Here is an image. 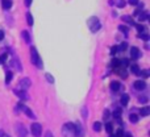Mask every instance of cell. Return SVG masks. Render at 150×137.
Here are the masks:
<instances>
[{
  "label": "cell",
  "instance_id": "6da1fadb",
  "mask_svg": "<svg viewBox=\"0 0 150 137\" xmlns=\"http://www.w3.org/2000/svg\"><path fill=\"white\" fill-rule=\"evenodd\" d=\"M87 25L90 26V31L92 32V33H96V32L100 31V28H101L100 21H99V18H98V17H95V16H92L91 18H88Z\"/></svg>",
  "mask_w": 150,
  "mask_h": 137
},
{
  "label": "cell",
  "instance_id": "7a4b0ae2",
  "mask_svg": "<svg viewBox=\"0 0 150 137\" xmlns=\"http://www.w3.org/2000/svg\"><path fill=\"white\" fill-rule=\"evenodd\" d=\"M30 57H32V63L34 66H37L38 69H42V61L38 55V52L34 46H30Z\"/></svg>",
  "mask_w": 150,
  "mask_h": 137
},
{
  "label": "cell",
  "instance_id": "3957f363",
  "mask_svg": "<svg viewBox=\"0 0 150 137\" xmlns=\"http://www.w3.org/2000/svg\"><path fill=\"white\" fill-rule=\"evenodd\" d=\"M62 135L65 137H73L75 136V125L74 123H66L62 127Z\"/></svg>",
  "mask_w": 150,
  "mask_h": 137
},
{
  "label": "cell",
  "instance_id": "277c9868",
  "mask_svg": "<svg viewBox=\"0 0 150 137\" xmlns=\"http://www.w3.org/2000/svg\"><path fill=\"white\" fill-rule=\"evenodd\" d=\"M30 132L34 137H41V135H42L41 124H38V123H33V124L30 125Z\"/></svg>",
  "mask_w": 150,
  "mask_h": 137
},
{
  "label": "cell",
  "instance_id": "5b68a950",
  "mask_svg": "<svg viewBox=\"0 0 150 137\" xmlns=\"http://www.w3.org/2000/svg\"><path fill=\"white\" fill-rule=\"evenodd\" d=\"M17 108H20L21 111H23L24 114H25L26 116L29 117V119H36V115H34L33 112H32V109L29 108V107H26L25 104H23V103H18V104H17Z\"/></svg>",
  "mask_w": 150,
  "mask_h": 137
},
{
  "label": "cell",
  "instance_id": "8992f818",
  "mask_svg": "<svg viewBox=\"0 0 150 137\" xmlns=\"http://www.w3.org/2000/svg\"><path fill=\"white\" fill-rule=\"evenodd\" d=\"M16 135L17 137H28V131L24 127V124H21V123L16 124Z\"/></svg>",
  "mask_w": 150,
  "mask_h": 137
},
{
  "label": "cell",
  "instance_id": "52a82bcc",
  "mask_svg": "<svg viewBox=\"0 0 150 137\" xmlns=\"http://www.w3.org/2000/svg\"><path fill=\"white\" fill-rule=\"evenodd\" d=\"M30 86H32V82H30V79H29V78H21L20 82H18V87H20V90L26 91L29 87H30Z\"/></svg>",
  "mask_w": 150,
  "mask_h": 137
},
{
  "label": "cell",
  "instance_id": "ba28073f",
  "mask_svg": "<svg viewBox=\"0 0 150 137\" xmlns=\"http://www.w3.org/2000/svg\"><path fill=\"white\" fill-rule=\"evenodd\" d=\"M13 92H15L16 95H17L18 98L21 99V100H28V99H29V95L26 94V91H24V90H20V88H15V90H13Z\"/></svg>",
  "mask_w": 150,
  "mask_h": 137
},
{
  "label": "cell",
  "instance_id": "9c48e42d",
  "mask_svg": "<svg viewBox=\"0 0 150 137\" xmlns=\"http://www.w3.org/2000/svg\"><path fill=\"white\" fill-rule=\"evenodd\" d=\"M130 57H132L133 60H138V58L141 57V52H140V49H138V48H136V46L130 48Z\"/></svg>",
  "mask_w": 150,
  "mask_h": 137
},
{
  "label": "cell",
  "instance_id": "30bf717a",
  "mask_svg": "<svg viewBox=\"0 0 150 137\" xmlns=\"http://www.w3.org/2000/svg\"><path fill=\"white\" fill-rule=\"evenodd\" d=\"M133 86H134V88L136 90H138V91H142V90H145L146 88L145 80H136V82L133 83Z\"/></svg>",
  "mask_w": 150,
  "mask_h": 137
},
{
  "label": "cell",
  "instance_id": "8fae6325",
  "mask_svg": "<svg viewBox=\"0 0 150 137\" xmlns=\"http://www.w3.org/2000/svg\"><path fill=\"white\" fill-rule=\"evenodd\" d=\"M11 66H12V67H16L17 71H21V70H23V66H21L18 58H12V61H11Z\"/></svg>",
  "mask_w": 150,
  "mask_h": 137
},
{
  "label": "cell",
  "instance_id": "7c38bea8",
  "mask_svg": "<svg viewBox=\"0 0 150 137\" xmlns=\"http://www.w3.org/2000/svg\"><path fill=\"white\" fill-rule=\"evenodd\" d=\"M120 88H121V84H120L117 80H113V82H111V90L113 91V92H117Z\"/></svg>",
  "mask_w": 150,
  "mask_h": 137
},
{
  "label": "cell",
  "instance_id": "4fadbf2b",
  "mask_svg": "<svg viewBox=\"0 0 150 137\" xmlns=\"http://www.w3.org/2000/svg\"><path fill=\"white\" fill-rule=\"evenodd\" d=\"M1 7L4 9H11L12 7V0H1Z\"/></svg>",
  "mask_w": 150,
  "mask_h": 137
},
{
  "label": "cell",
  "instance_id": "5bb4252c",
  "mask_svg": "<svg viewBox=\"0 0 150 137\" xmlns=\"http://www.w3.org/2000/svg\"><path fill=\"white\" fill-rule=\"evenodd\" d=\"M121 18L125 21V23H128V24H130V25H136V23L133 21V18L130 17V16H128V15H124V16H121Z\"/></svg>",
  "mask_w": 150,
  "mask_h": 137
},
{
  "label": "cell",
  "instance_id": "9a60e30c",
  "mask_svg": "<svg viewBox=\"0 0 150 137\" xmlns=\"http://www.w3.org/2000/svg\"><path fill=\"white\" fill-rule=\"evenodd\" d=\"M21 37H23V40H24L25 42H28V44L30 42V34H29L28 31H24L23 33H21Z\"/></svg>",
  "mask_w": 150,
  "mask_h": 137
},
{
  "label": "cell",
  "instance_id": "2e32d148",
  "mask_svg": "<svg viewBox=\"0 0 150 137\" xmlns=\"http://www.w3.org/2000/svg\"><path fill=\"white\" fill-rule=\"evenodd\" d=\"M129 103V95L128 94H122L121 95V104L122 106H128Z\"/></svg>",
  "mask_w": 150,
  "mask_h": 137
},
{
  "label": "cell",
  "instance_id": "e0dca14e",
  "mask_svg": "<svg viewBox=\"0 0 150 137\" xmlns=\"http://www.w3.org/2000/svg\"><path fill=\"white\" fill-rule=\"evenodd\" d=\"M150 114V108L149 107H142V108L140 109V115L141 116H148Z\"/></svg>",
  "mask_w": 150,
  "mask_h": 137
},
{
  "label": "cell",
  "instance_id": "ac0fdd59",
  "mask_svg": "<svg viewBox=\"0 0 150 137\" xmlns=\"http://www.w3.org/2000/svg\"><path fill=\"white\" fill-rule=\"evenodd\" d=\"M149 18V13L148 12H140V16H138V20L140 21H145Z\"/></svg>",
  "mask_w": 150,
  "mask_h": 137
},
{
  "label": "cell",
  "instance_id": "d6986e66",
  "mask_svg": "<svg viewBox=\"0 0 150 137\" xmlns=\"http://www.w3.org/2000/svg\"><path fill=\"white\" fill-rule=\"evenodd\" d=\"M130 70H132V72H133V74H136V75H140V71H141V70H140V67H138L137 65H134V63H133V65L130 66Z\"/></svg>",
  "mask_w": 150,
  "mask_h": 137
},
{
  "label": "cell",
  "instance_id": "ffe728a7",
  "mask_svg": "<svg viewBox=\"0 0 150 137\" xmlns=\"http://www.w3.org/2000/svg\"><path fill=\"white\" fill-rule=\"evenodd\" d=\"M13 78V72L12 71H7V74H5V83H11V80H12Z\"/></svg>",
  "mask_w": 150,
  "mask_h": 137
},
{
  "label": "cell",
  "instance_id": "44dd1931",
  "mask_svg": "<svg viewBox=\"0 0 150 137\" xmlns=\"http://www.w3.org/2000/svg\"><path fill=\"white\" fill-rule=\"evenodd\" d=\"M26 23H28L29 26L33 25V16H32V13H26Z\"/></svg>",
  "mask_w": 150,
  "mask_h": 137
},
{
  "label": "cell",
  "instance_id": "7402d4cb",
  "mask_svg": "<svg viewBox=\"0 0 150 137\" xmlns=\"http://www.w3.org/2000/svg\"><path fill=\"white\" fill-rule=\"evenodd\" d=\"M121 114H122V109L121 108H116L113 111V117L115 119H119V117L121 116Z\"/></svg>",
  "mask_w": 150,
  "mask_h": 137
},
{
  "label": "cell",
  "instance_id": "603a6c76",
  "mask_svg": "<svg viewBox=\"0 0 150 137\" xmlns=\"http://www.w3.org/2000/svg\"><path fill=\"white\" fill-rule=\"evenodd\" d=\"M129 120L133 123V124H136V123L138 121V115H136V114H130V115H129Z\"/></svg>",
  "mask_w": 150,
  "mask_h": 137
},
{
  "label": "cell",
  "instance_id": "cb8c5ba5",
  "mask_svg": "<svg viewBox=\"0 0 150 137\" xmlns=\"http://www.w3.org/2000/svg\"><path fill=\"white\" fill-rule=\"evenodd\" d=\"M93 131H95V132H100L101 131V123L100 121L93 123Z\"/></svg>",
  "mask_w": 150,
  "mask_h": 137
},
{
  "label": "cell",
  "instance_id": "d4e9b609",
  "mask_svg": "<svg viewBox=\"0 0 150 137\" xmlns=\"http://www.w3.org/2000/svg\"><path fill=\"white\" fill-rule=\"evenodd\" d=\"M105 131L109 133V135H112V132H113V125H112L111 123H107L105 124Z\"/></svg>",
  "mask_w": 150,
  "mask_h": 137
},
{
  "label": "cell",
  "instance_id": "484cf974",
  "mask_svg": "<svg viewBox=\"0 0 150 137\" xmlns=\"http://www.w3.org/2000/svg\"><path fill=\"white\" fill-rule=\"evenodd\" d=\"M7 58H8V54H7V53H3V54L0 55V65L7 62Z\"/></svg>",
  "mask_w": 150,
  "mask_h": 137
},
{
  "label": "cell",
  "instance_id": "4316f807",
  "mask_svg": "<svg viewBox=\"0 0 150 137\" xmlns=\"http://www.w3.org/2000/svg\"><path fill=\"white\" fill-rule=\"evenodd\" d=\"M138 37H140L141 40H144V41H148V40H149V34H148V33H145V32L140 33V34H138Z\"/></svg>",
  "mask_w": 150,
  "mask_h": 137
},
{
  "label": "cell",
  "instance_id": "83f0119b",
  "mask_svg": "<svg viewBox=\"0 0 150 137\" xmlns=\"http://www.w3.org/2000/svg\"><path fill=\"white\" fill-rule=\"evenodd\" d=\"M112 66H113L115 69L120 67V60L119 58H113V61H112Z\"/></svg>",
  "mask_w": 150,
  "mask_h": 137
},
{
  "label": "cell",
  "instance_id": "f1b7e54d",
  "mask_svg": "<svg viewBox=\"0 0 150 137\" xmlns=\"http://www.w3.org/2000/svg\"><path fill=\"white\" fill-rule=\"evenodd\" d=\"M45 78L47 79V82H49V83H54V78H53V75H52V74L46 72V74H45Z\"/></svg>",
  "mask_w": 150,
  "mask_h": 137
},
{
  "label": "cell",
  "instance_id": "f546056e",
  "mask_svg": "<svg viewBox=\"0 0 150 137\" xmlns=\"http://www.w3.org/2000/svg\"><path fill=\"white\" fill-rule=\"evenodd\" d=\"M125 4H127V3H125V0H116V5L119 8H124Z\"/></svg>",
  "mask_w": 150,
  "mask_h": 137
},
{
  "label": "cell",
  "instance_id": "4dcf8cb0",
  "mask_svg": "<svg viewBox=\"0 0 150 137\" xmlns=\"http://www.w3.org/2000/svg\"><path fill=\"white\" fill-rule=\"evenodd\" d=\"M119 29L125 34V36H128V28H127L125 25H120V26H119Z\"/></svg>",
  "mask_w": 150,
  "mask_h": 137
},
{
  "label": "cell",
  "instance_id": "1f68e13d",
  "mask_svg": "<svg viewBox=\"0 0 150 137\" xmlns=\"http://www.w3.org/2000/svg\"><path fill=\"white\" fill-rule=\"evenodd\" d=\"M136 29L138 31V33H142L144 31H145V28H144V25H140V24H136Z\"/></svg>",
  "mask_w": 150,
  "mask_h": 137
},
{
  "label": "cell",
  "instance_id": "d6a6232c",
  "mask_svg": "<svg viewBox=\"0 0 150 137\" xmlns=\"http://www.w3.org/2000/svg\"><path fill=\"white\" fill-rule=\"evenodd\" d=\"M116 137H124V131L121 129V128H119V129L116 131V135H115Z\"/></svg>",
  "mask_w": 150,
  "mask_h": 137
},
{
  "label": "cell",
  "instance_id": "836d02e7",
  "mask_svg": "<svg viewBox=\"0 0 150 137\" xmlns=\"http://www.w3.org/2000/svg\"><path fill=\"white\" fill-rule=\"evenodd\" d=\"M138 102H140V103H142V104L148 103V96H141V98H138Z\"/></svg>",
  "mask_w": 150,
  "mask_h": 137
},
{
  "label": "cell",
  "instance_id": "e575fe53",
  "mask_svg": "<svg viewBox=\"0 0 150 137\" xmlns=\"http://www.w3.org/2000/svg\"><path fill=\"white\" fill-rule=\"evenodd\" d=\"M127 48H128L127 42H122V44L119 46V50H121V52H124V50H127Z\"/></svg>",
  "mask_w": 150,
  "mask_h": 137
},
{
  "label": "cell",
  "instance_id": "d590c367",
  "mask_svg": "<svg viewBox=\"0 0 150 137\" xmlns=\"http://www.w3.org/2000/svg\"><path fill=\"white\" fill-rule=\"evenodd\" d=\"M109 115H111V114H109V111H108V109H105V111H104V120H108L109 119Z\"/></svg>",
  "mask_w": 150,
  "mask_h": 137
},
{
  "label": "cell",
  "instance_id": "8d00e7d4",
  "mask_svg": "<svg viewBox=\"0 0 150 137\" xmlns=\"http://www.w3.org/2000/svg\"><path fill=\"white\" fill-rule=\"evenodd\" d=\"M82 115H83V117H84V119H87V115H88V112H87V109H86V107L82 109Z\"/></svg>",
  "mask_w": 150,
  "mask_h": 137
},
{
  "label": "cell",
  "instance_id": "74e56055",
  "mask_svg": "<svg viewBox=\"0 0 150 137\" xmlns=\"http://www.w3.org/2000/svg\"><path fill=\"white\" fill-rule=\"evenodd\" d=\"M130 5H138V0H129Z\"/></svg>",
  "mask_w": 150,
  "mask_h": 137
},
{
  "label": "cell",
  "instance_id": "f35d334b",
  "mask_svg": "<svg viewBox=\"0 0 150 137\" xmlns=\"http://www.w3.org/2000/svg\"><path fill=\"white\" fill-rule=\"evenodd\" d=\"M140 74L142 75L144 78H148V77H149V72H148V71H140Z\"/></svg>",
  "mask_w": 150,
  "mask_h": 137
},
{
  "label": "cell",
  "instance_id": "ab89813d",
  "mask_svg": "<svg viewBox=\"0 0 150 137\" xmlns=\"http://www.w3.org/2000/svg\"><path fill=\"white\" fill-rule=\"evenodd\" d=\"M0 137H11L9 135H7V133L4 132V131H0Z\"/></svg>",
  "mask_w": 150,
  "mask_h": 137
},
{
  "label": "cell",
  "instance_id": "60d3db41",
  "mask_svg": "<svg viewBox=\"0 0 150 137\" xmlns=\"http://www.w3.org/2000/svg\"><path fill=\"white\" fill-rule=\"evenodd\" d=\"M117 50H119V46H112V50H111V53H112V54H115V53H116Z\"/></svg>",
  "mask_w": 150,
  "mask_h": 137
},
{
  "label": "cell",
  "instance_id": "b9f144b4",
  "mask_svg": "<svg viewBox=\"0 0 150 137\" xmlns=\"http://www.w3.org/2000/svg\"><path fill=\"white\" fill-rule=\"evenodd\" d=\"M24 1H25L26 7H30V5H32V0H24Z\"/></svg>",
  "mask_w": 150,
  "mask_h": 137
},
{
  "label": "cell",
  "instance_id": "7bdbcfd3",
  "mask_svg": "<svg viewBox=\"0 0 150 137\" xmlns=\"http://www.w3.org/2000/svg\"><path fill=\"white\" fill-rule=\"evenodd\" d=\"M45 137H54V136H53V133L50 132V131H47V132L45 133Z\"/></svg>",
  "mask_w": 150,
  "mask_h": 137
},
{
  "label": "cell",
  "instance_id": "ee69618b",
  "mask_svg": "<svg viewBox=\"0 0 150 137\" xmlns=\"http://www.w3.org/2000/svg\"><path fill=\"white\" fill-rule=\"evenodd\" d=\"M3 38H4V32H3L1 29H0V41H1Z\"/></svg>",
  "mask_w": 150,
  "mask_h": 137
},
{
  "label": "cell",
  "instance_id": "f6af8a7d",
  "mask_svg": "<svg viewBox=\"0 0 150 137\" xmlns=\"http://www.w3.org/2000/svg\"><path fill=\"white\" fill-rule=\"evenodd\" d=\"M124 137H133L130 133H124Z\"/></svg>",
  "mask_w": 150,
  "mask_h": 137
},
{
  "label": "cell",
  "instance_id": "bcb514c9",
  "mask_svg": "<svg viewBox=\"0 0 150 137\" xmlns=\"http://www.w3.org/2000/svg\"><path fill=\"white\" fill-rule=\"evenodd\" d=\"M109 137H116V136H115V135H111V136H109Z\"/></svg>",
  "mask_w": 150,
  "mask_h": 137
}]
</instances>
